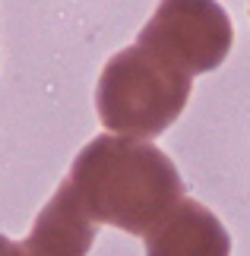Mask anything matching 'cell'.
<instances>
[{
  "label": "cell",
  "instance_id": "cell-2",
  "mask_svg": "<svg viewBox=\"0 0 250 256\" xmlns=\"http://www.w3.org/2000/svg\"><path fill=\"white\" fill-rule=\"evenodd\" d=\"M193 76L143 44L124 48L105 64L95 88L102 124L117 136L155 140L181 117Z\"/></svg>",
  "mask_w": 250,
  "mask_h": 256
},
{
  "label": "cell",
  "instance_id": "cell-1",
  "mask_svg": "<svg viewBox=\"0 0 250 256\" xmlns=\"http://www.w3.org/2000/svg\"><path fill=\"white\" fill-rule=\"evenodd\" d=\"M67 184L92 222L139 238L187 196L174 162L152 140L133 136H95L76 155Z\"/></svg>",
  "mask_w": 250,
  "mask_h": 256
},
{
  "label": "cell",
  "instance_id": "cell-5",
  "mask_svg": "<svg viewBox=\"0 0 250 256\" xmlns=\"http://www.w3.org/2000/svg\"><path fill=\"white\" fill-rule=\"evenodd\" d=\"M95 240V224L64 180L23 240V256H86Z\"/></svg>",
  "mask_w": 250,
  "mask_h": 256
},
{
  "label": "cell",
  "instance_id": "cell-4",
  "mask_svg": "<svg viewBox=\"0 0 250 256\" xmlns=\"http://www.w3.org/2000/svg\"><path fill=\"white\" fill-rule=\"evenodd\" d=\"M146 256H231V238L206 206L184 196L146 234Z\"/></svg>",
  "mask_w": 250,
  "mask_h": 256
},
{
  "label": "cell",
  "instance_id": "cell-6",
  "mask_svg": "<svg viewBox=\"0 0 250 256\" xmlns=\"http://www.w3.org/2000/svg\"><path fill=\"white\" fill-rule=\"evenodd\" d=\"M0 256H23V244H13L10 238L0 234Z\"/></svg>",
  "mask_w": 250,
  "mask_h": 256
},
{
  "label": "cell",
  "instance_id": "cell-3",
  "mask_svg": "<svg viewBox=\"0 0 250 256\" xmlns=\"http://www.w3.org/2000/svg\"><path fill=\"white\" fill-rule=\"evenodd\" d=\"M231 42L234 28L218 0H162L136 38V44L162 54L190 76L222 66Z\"/></svg>",
  "mask_w": 250,
  "mask_h": 256
}]
</instances>
